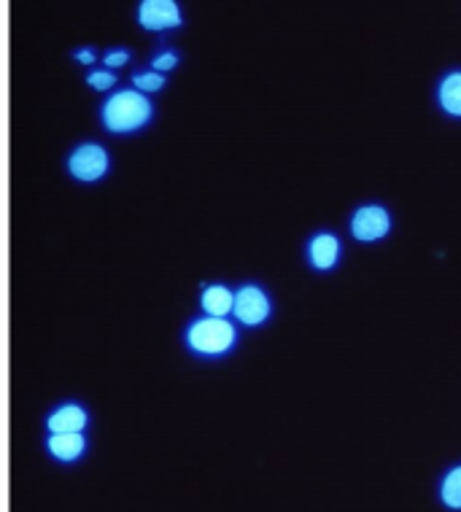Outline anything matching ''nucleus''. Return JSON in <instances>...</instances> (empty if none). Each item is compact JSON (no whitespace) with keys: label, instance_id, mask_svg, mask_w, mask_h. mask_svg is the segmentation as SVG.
I'll use <instances>...</instances> for the list:
<instances>
[{"label":"nucleus","instance_id":"4468645a","mask_svg":"<svg viewBox=\"0 0 461 512\" xmlns=\"http://www.w3.org/2000/svg\"><path fill=\"white\" fill-rule=\"evenodd\" d=\"M443 502L451 510H461V467L451 469L443 480Z\"/></svg>","mask_w":461,"mask_h":512},{"label":"nucleus","instance_id":"f3484780","mask_svg":"<svg viewBox=\"0 0 461 512\" xmlns=\"http://www.w3.org/2000/svg\"><path fill=\"white\" fill-rule=\"evenodd\" d=\"M71 60L84 65V68H92L95 62H98V49L95 46H79V49H73Z\"/></svg>","mask_w":461,"mask_h":512},{"label":"nucleus","instance_id":"0eeeda50","mask_svg":"<svg viewBox=\"0 0 461 512\" xmlns=\"http://www.w3.org/2000/svg\"><path fill=\"white\" fill-rule=\"evenodd\" d=\"M44 451L54 464L73 467L89 453V440L87 434H46Z\"/></svg>","mask_w":461,"mask_h":512},{"label":"nucleus","instance_id":"ddd939ff","mask_svg":"<svg viewBox=\"0 0 461 512\" xmlns=\"http://www.w3.org/2000/svg\"><path fill=\"white\" fill-rule=\"evenodd\" d=\"M133 89H138L141 95H157L162 89L168 87V79L162 76V73H154V71H138L133 73Z\"/></svg>","mask_w":461,"mask_h":512},{"label":"nucleus","instance_id":"dca6fc26","mask_svg":"<svg viewBox=\"0 0 461 512\" xmlns=\"http://www.w3.org/2000/svg\"><path fill=\"white\" fill-rule=\"evenodd\" d=\"M133 60V49H127V46H111L103 54V65H106L108 71H119V68H125L127 62Z\"/></svg>","mask_w":461,"mask_h":512},{"label":"nucleus","instance_id":"2eb2a0df","mask_svg":"<svg viewBox=\"0 0 461 512\" xmlns=\"http://www.w3.org/2000/svg\"><path fill=\"white\" fill-rule=\"evenodd\" d=\"M89 89H95V92H111L116 87V73L108 71V68H92V71L84 76Z\"/></svg>","mask_w":461,"mask_h":512},{"label":"nucleus","instance_id":"9d476101","mask_svg":"<svg viewBox=\"0 0 461 512\" xmlns=\"http://www.w3.org/2000/svg\"><path fill=\"white\" fill-rule=\"evenodd\" d=\"M337 256H340V240L335 235H327V232H321L316 238L311 240V246H308V259H311V265L316 270H329V267H335Z\"/></svg>","mask_w":461,"mask_h":512},{"label":"nucleus","instance_id":"6e6552de","mask_svg":"<svg viewBox=\"0 0 461 512\" xmlns=\"http://www.w3.org/2000/svg\"><path fill=\"white\" fill-rule=\"evenodd\" d=\"M391 227L389 213L378 208V205H367L362 211H356L354 221H351V230H354V238L370 243V240H381Z\"/></svg>","mask_w":461,"mask_h":512},{"label":"nucleus","instance_id":"7ed1b4c3","mask_svg":"<svg viewBox=\"0 0 461 512\" xmlns=\"http://www.w3.org/2000/svg\"><path fill=\"white\" fill-rule=\"evenodd\" d=\"M65 173L76 184H100L111 173V154L98 141L76 143L65 157Z\"/></svg>","mask_w":461,"mask_h":512},{"label":"nucleus","instance_id":"20e7f679","mask_svg":"<svg viewBox=\"0 0 461 512\" xmlns=\"http://www.w3.org/2000/svg\"><path fill=\"white\" fill-rule=\"evenodd\" d=\"M135 22L143 33H173L184 27V9L178 0H141Z\"/></svg>","mask_w":461,"mask_h":512},{"label":"nucleus","instance_id":"9b49d317","mask_svg":"<svg viewBox=\"0 0 461 512\" xmlns=\"http://www.w3.org/2000/svg\"><path fill=\"white\" fill-rule=\"evenodd\" d=\"M440 103L448 114L461 116V73H451L440 87Z\"/></svg>","mask_w":461,"mask_h":512},{"label":"nucleus","instance_id":"1a4fd4ad","mask_svg":"<svg viewBox=\"0 0 461 512\" xmlns=\"http://www.w3.org/2000/svg\"><path fill=\"white\" fill-rule=\"evenodd\" d=\"M235 305V292L227 283H203L200 289V313L211 318H227Z\"/></svg>","mask_w":461,"mask_h":512},{"label":"nucleus","instance_id":"f257e3e1","mask_svg":"<svg viewBox=\"0 0 461 512\" xmlns=\"http://www.w3.org/2000/svg\"><path fill=\"white\" fill-rule=\"evenodd\" d=\"M154 116H157V108L149 95H141L133 87L114 89L98 108L100 127L116 138L143 133L154 122Z\"/></svg>","mask_w":461,"mask_h":512},{"label":"nucleus","instance_id":"f03ea898","mask_svg":"<svg viewBox=\"0 0 461 512\" xmlns=\"http://www.w3.org/2000/svg\"><path fill=\"white\" fill-rule=\"evenodd\" d=\"M181 340H184L189 356H195L200 362H216V359H224L235 351L240 337L238 327L230 318L197 316L184 327Z\"/></svg>","mask_w":461,"mask_h":512},{"label":"nucleus","instance_id":"39448f33","mask_svg":"<svg viewBox=\"0 0 461 512\" xmlns=\"http://www.w3.org/2000/svg\"><path fill=\"white\" fill-rule=\"evenodd\" d=\"M273 313V302L259 283H243L235 292V305H232V316L238 318L243 327H262Z\"/></svg>","mask_w":461,"mask_h":512},{"label":"nucleus","instance_id":"f8f14e48","mask_svg":"<svg viewBox=\"0 0 461 512\" xmlns=\"http://www.w3.org/2000/svg\"><path fill=\"white\" fill-rule=\"evenodd\" d=\"M178 65H181V52L173 49V46H162V49H157V52L151 54L149 71L162 73V76H165V73L176 71Z\"/></svg>","mask_w":461,"mask_h":512},{"label":"nucleus","instance_id":"423d86ee","mask_svg":"<svg viewBox=\"0 0 461 512\" xmlns=\"http://www.w3.org/2000/svg\"><path fill=\"white\" fill-rule=\"evenodd\" d=\"M89 424H92V415L76 399L54 405L44 418L46 434H84L89 429Z\"/></svg>","mask_w":461,"mask_h":512}]
</instances>
